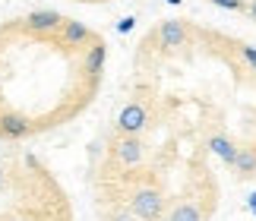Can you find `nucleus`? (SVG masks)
<instances>
[{"mask_svg": "<svg viewBox=\"0 0 256 221\" xmlns=\"http://www.w3.org/2000/svg\"><path fill=\"white\" fill-rule=\"evenodd\" d=\"M168 4H174V6H177V4H180V0H168Z\"/></svg>", "mask_w": 256, "mask_h": 221, "instance_id": "19", "label": "nucleus"}, {"mask_svg": "<svg viewBox=\"0 0 256 221\" xmlns=\"http://www.w3.org/2000/svg\"><path fill=\"white\" fill-rule=\"evenodd\" d=\"M212 4L222 10H244V0H212Z\"/></svg>", "mask_w": 256, "mask_h": 221, "instance_id": "13", "label": "nucleus"}, {"mask_svg": "<svg viewBox=\"0 0 256 221\" xmlns=\"http://www.w3.org/2000/svg\"><path fill=\"white\" fill-rule=\"evenodd\" d=\"M133 26H136V19H133V16H126V19H120V22H117V32H130Z\"/></svg>", "mask_w": 256, "mask_h": 221, "instance_id": "14", "label": "nucleus"}, {"mask_svg": "<svg viewBox=\"0 0 256 221\" xmlns=\"http://www.w3.org/2000/svg\"><path fill=\"white\" fill-rule=\"evenodd\" d=\"M240 57L247 60V66H250L253 73H256V48H250V44H244V48H240Z\"/></svg>", "mask_w": 256, "mask_h": 221, "instance_id": "12", "label": "nucleus"}, {"mask_svg": "<svg viewBox=\"0 0 256 221\" xmlns=\"http://www.w3.org/2000/svg\"><path fill=\"white\" fill-rule=\"evenodd\" d=\"M250 208H253V212H256V193L250 196Z\"/></svg>", "mask_w": 256, "mask_h": 221, "instance_id": "16", "label": "nucleus"}, {"mask_svg": "<svg viewBox=\"0 0 256 221\" xmlns=\"http://www.w3.org/2000/svg\"><path fill=\"white\" fill-rule=\"evenodd\" d=\"M0 186H4V168H0Z\"/></svg>", "mask_w": 256, "mask_h": 221, "instance_id": "18", "label": "nucleus"}, {"mask_svg": "<svg viewBox=\"0 0 256 221\" xmlns=\"http://www.w3.org/2000/svg\"><path fill=\"white\" fill-rule=\"evenodd\" d=\"M168 221H202V212L196 208V202H180V206H174Z\"/></svg>", "mask_w": 256, "mask_h": 221, "instance_id": "11", "label": "nucleus"}, {"mask_svg": "<svg viewBox=\"0 0 256 221\" xmlns=\"http://www.w3.org/2000/svg\"><path fill=\"white\" fill-rule=\"evenodd\" d=\"M158 221H162V218H158Z\"/></svg>", "mask_w": 256, "mask_h": 221, "instance_id": "20", "label": "nucleus"}, {"mask_svg": "<svg viewBox=\"0 0 256 221\" xmlns=\"http://www.w3.org/2000/svg\"><path fill=\"white\" fill-rule=\"evenodd\" d=\"M155 35H158V42L164 48H180V44H186V26L180 22V19H164Z\"/></svg>", "mask_w": 256, "mask_h": 221, "instance_id": "7", "label": "nucleus"}, {"mask_svg": "<svg viewBox=\"0 0 256 221\" xmlns=\"http://www.w3.org/2000/svg\"><path fill=\"white\" fill-rule=\"evenodd\" d=\"M57 35H60V44L64 48H82L92 42V28L80 19H64L60 28H57Z\"/></svg>", "mask_w": 256, "mask_h": 221, "instance_id": "5", "label": "nucleus"}, {"mask_svg": "<svg viewBox=\"0 0 256 221\" xmlns=\"http://www.w3.org/2000/svg\"><path fill=\"white\" fill-rule=\"evenodd\" d=\"M114 221H140V218H136V215H133V212H130V215H117V218H114Z\"/></svg>", "mask_w": 256, "mask_h": 221, "instance_id": "15", "label": "nucleus"}, {"mask_svg": "<svg viewBox=\"0 0 256 221\" xmlns=\"http://www.w3.org/2000/svg\"><path fill=\"white\" fill-rule=\"evenodd\" d=\"M234 168H238L240 177H256V148H240L238 146V155H234Z\"/></svg>", "mask_w": 256, "mask_h": 221, "instance_id": "9", "label": "nucleus"}, {"mask_svg": "<svg viewBox=\"0 0 256 221\" xmlns=\"http://www.w3.org/2000/svg\"><path fill=\"white\" fill-rule=\"evenodd\" d=\"M146 124H149V110H146L140 102L124 104V110L117 114V133L120 136H140Z\"/></svg>", "mask_w": 256, "mask_h": 221, "instance_id": "2", "label": "nucleus"}, {"mask_svg": "<svg viewBox=\"0 0 256 221\" xmlns=\"http://www.w3.org/2000/svg\"><path fill=\"white\" fill-rule=\"evenodd\" d=\"M32 133V120L16 110H4L0 114V139H26Z\"/></svg>", "mask_w": 256, "mask_h": 221, "instance_id": "6", "label": "nucleus"}, {"mask_svg": "<svg viewBox=\"0 0 256 221\" xmlns=\"http://www.w3.org/2000/svg\"><path fill=\"white\" fill-rule=\"evenodd\" d=\"M130 212L140 221H158L164 212V196L155 186H140L130 199Z\"/></svg>", "mask_w": 256, "mask_h": 221, "instance_id": "1", "label": "nucleus"}, {"mask_svg": "<svg viewBox=\"0 0 256 221\" xmlns=\"http://www.w3.org/2000/svg\"><path fill=\"white\" fill-rule=\"evenodd\" d=\"M209 148L222 158V162H228V164L234 162V155H238V146H234L228 136H212V139H209Z\"/></svg>", "mask_w": 256, "mask_h": 221, "instance_id": "10", "label": "nucleus"}, {"mask_svg": "<svg viewBox=\"0 0 256 221\" xmlns=\"http://www.w3.org/2000/svg\"><path fill=\"white\" fill-rule=\"evenodd\" d=\"M60 22H64V16L57 13V10H32V13L26 16V28L32 35H51V32L60 28Z\"/></svg>", "mask_w": 256, "mask_h": 221, "instance_id": "4", "label": "nucleus"}, {"mask_svg": "<svg viewBox=\"0 0 256 221\" xmlns=\"http://www.w3.org/2000/svg\"><path fill=\"white\" fill-rule=\"evenodd\" d=\"M104 60H108V48L102 42H95V44H88V51L82 57V70L92 79H98V76H102V70H104Z\"/></svg>", "mask_w": 256, "mask_h": 221, "instance_id": "8", "label": "nucleus"}, {"mask_svg": "<svg viewBox=\"0 0 256 221\" xmlns=\"http://www.w3.org/2000/svg\"><path fill=\"white\" fill-rule=\"evenodd\" d=\"M114 158H117V164H124V168L142 164V158H146L142 139H140V136H120V139L114 142Z\"/></svg>", "mask_w": 256, "mask_h": 221, "instance_id": "3", "label": "nucleus"}, {"mask_svg": "<svg viewBox=\"0 0 256 221\" xmlns=\"http://www.w3.org/2000/svg\"><path fill=\"white\" fill-rule=\"evenodd\" d=\"M250 16L256 19V0H253V4H250Z\"/></svg>", "mask_w": 256, "mask_h": 221, "instance_id": "17", "label": "nucleus"}]
</instances>
